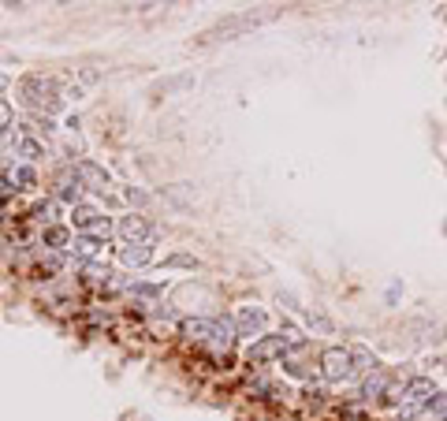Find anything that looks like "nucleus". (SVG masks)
<instances>
[{
  "label": "nucleus",
  "mask_w": 447,
  "mask_h": 421,
  "mask_svg": "<svg viewBox=\"0 0 447 421\" xmlns=\"http://www.w3.org/2000/svg\"><path fill=\"white\" fill-rule=\"evenodd\" d=\"M164 265H176V269H194V257H187V254H176V257H168Z\"/></svg>",
  "instance_id": "obj_20"
},
{
  "label": "nucleus",
  "mask_w": 447,
  "mask_h": 421,
  "mask_svg": "<svg viewBox=\"0 0 447 421\" xmlns=\"http://www.w3.org/2000/svg\"><path fill=\"white\" fill-rule=\"evenodd\" d=\"M354 373V362H350V347H328L321 354V377L328 384H339Z\"/></svg>",
  "instance_id": "obj_1"
},
{
  "label": "nucleus",
  "mask_w": 447,
  "mask_h": 421,
  "mask_svg": "<svg viewBox=\"0 0 447 421\" xmlns=\"http://www.w3.org/2000/svg\"><path fill=\"white\" fill-rule=\"evenodd\" d=\"M4 183H8V187H16V190H26V187H34V183H37V176H34L30 164H16Z\"/></svg>",
  "instance_id": "obj_12"
},
{
  "label": "nucleus",
  "mask_w": 447,
  "mask_h": 421,
  "mask_svg": "<svg viewBox=\"0 0 447 421\" xmlns=\"http://www.w3.org/2000/svg\"><path fill=\"white\" fill-rule=\"evenodd\" d=\"M399 421H406V417H399Z\"/></svg>",
  "instance_id": "obj_24"
},
{
  "label": "nucleus",
  "mask_w": 447,
  "mask_h": 421,
  "mask_svg": "<svg viewBox=\"0 0 447 421\" xmlns=\"http://www.w3.org/2000/svg\"><path fill=\"white\" fill-rule=\"evenodd\" d=\"M71 250H75V257L82 261V265H90V261L101 254V243H97V239H90V235H78V239L71 243Z\"/></svg>",
  "instance_id": "obj_11"
},
{
  "label": "nucleus",
  "mask_w": 447,
  "mask_h": 421,
  "mask_svg": "<svg viewBox=\"0 0 447 421\" xmlns=\"http://www.w3.org/2000/svg\"><path fill=\"white\" fill-rule=\"evenodd\" d=\"M120 235L127 243H149V224L142 220L138 213H130V216L120 220Z\"/></svg>",
  "instance_id": "obj_6"
},
{
  "label": "nucleus",
  "mask_w": 447,
  "mask_h": 421,
  "mask_svg": "<svg viewBox=\"0 0 447 421\" xmlns=\"http://www.w3.org/2000/svg\"><path fill=\"white\" fill-rule=\"evenodd\" d=\"M350 362H354V373H365V377L380 370L376 354H373V350H365V347H350Z\"/></svg>",
  "instance_id": "obj_9"
},
{
  "label": "nucleus",
  "mask_w": 447,
  "mask_h": 421,
  "mask_svg": "<svg viewBox=\"0 0 447 421\" xmlns=\"http://www.w3.org/2000/svg\"><path fill=\"white\" fill-rule=\"evenodd\" d=\"M120 257H123V265L142 269V265H149V261H153V246H149V243H127V246L120 250Z\"/></svg>",
  "instance_id": "obj_7"
},
{
  "label": "nucleus",
  "mask_w": 447,
  "mask_h": 421,
  "mask_svg": "<svg viewBox=\"0 0 447 421\" xmlns=\"http://www.w3.org/2000/svg\"><path fill=\"white\" fill-rule=\"evenodd\" d=\"M127 198H130V202H138V205H146V194H142V190H135V187L127 190Z\"/></svg>",
  "instance_id": "obj_21"
},
{
  "label": "nucleus",
  "mask_w": 447,
  "mask_h": 421,
  "mask_svg": "<svg viewBox=\"0 0 447 421\" xmlns=\"http://www.w3.org/2000/svg\"><path fill=\"white\" fill-rule=\"evenodd\" d=\"M86 235H90V239H97V243H104V239L112 235V220H104V216H101V220L94 224V228L86 231Z\"/></svg>",
  "instance_id": "obj_18"
},
{
  "label": "nucleus",
  "mask_w": 447,
  "mask_h": 421,
  "mask_svg": "<svg viewBox=\"0 0 447 421\" xmlns=\"http://www.w3.org/2000/svg\"><path fill=\"white\" fill-rule=\"evenodd\" d=\"M287 350V336H261L257 343H250L246 347V358L250 362H269V358H280V354Z\"/></svg>",
  "instance_id": "obj_2"
},
{
  "label": "nucleus",
  "mask_w": 447,
  "mask_h": 421,
  "mask_svg": "<svg viewBox=\"0 0 447 421\" xmlns=\"http://www.w3.org/2000/svg\"><path fill=\"white\" fill-rule=\"evenodd\" d=\"M97 220H101V213H97L94 205H75V209H71V224H75V228L82 231V235H86L90 228H94Z\"/></svg>",
  "instance_id": "obj_10"
},
{
  "label": "nucleus",
  "mask_w": 447,
  "mask_h": 421,
  "mask_svg": "<svg viewBox=\"0 0 447 421\" xmlns=\"http://www.w3.org/2000/svg\"><path fill=\"white\" fill-rule=\"evenodd\" d=\"M42 239H45V246H52V250H63V246L71 243V231H68V228H60V224H49Z\"/></svg>",
  "instance_id": "obj_14"
},
{
  "label": "nucleus",
  "mask_w": 447,
  "mask_h": 421,
  "mask_svg": "<svg viewBox=\"0 0 447 421\" xmlns=\"http://www.w3.org/2000/svg\"><path fill=\"white\" fill-rule=\"evenodd\" d=\"M4 86H8V78H4V75H0V90H4Z\"/></svg>",
  "instance_id": "obj_23"
},
{
  "label": "nucleus",
  "mask_w": 447,
  "mask_h": 421,
  "mask_svg": "<svg viewBox=\"0 0 447 421\" xmlns=\"http://www.w3.org/2000/svg\"><path fill=\"white\" fill-rule=\"evenodd\" d=\"M60 198L68 202V205H82V183H78V179H75V183L63 179V183H60Z\"/></svg>",
  "instance_id": "obj_15"
},
{
  "label": "nucleus",
  "mask_w": 447,
  "mask_h": 421,
  "mask_svg": "<svg viewBox=\"0 0 447 421\" xmlns=\"http://www.w3.org/2000/svg\"><path fill=\"white\" fill-rule=\"evenodd\" d=\"M388 388H391V384H388V373H380V370H376V373H369V377L362 380V396H365V399H373V396H388Z\"/></svg>",
  "instance_id": "obj_13"
},
{
  "label": "nucleus",
  "mask_w": 447,
  "mask_h": 421,
  "mask_svg": "<svg viewBox=\"0 0 447 421\" xmlns=\"http://www.w3.org/2000/svg\"><path fill=\"white\" fill-rule=\"evenodd\" d=\"M265 328V310H254V306H243L235 313V332L239 336H257Z\"/></svg>",
  "instance_id": "obj_5"
},
{
  "label": "nucleus",
  "mask_w": 447,
  "mask_h": 421,
  "mask_svg": "<svg viewBox=\"0 0 447 421\" xmlns=\"http://www.w3.org/2000/svg\"><path fill=\"white\" fill-rule=\"evenodd\" d=\"M432 396H436V384H432L429 377H414L410 384H406V399H414V403H422V406H425Z\"/></svg>",
  "instance_id": "obj_8"
},
{
  "label": "nucleus",
  "mask_w": 447,
  "mask_h": 421,
  "mask_svg": "<svg viewBox=\"0 0 447 421\" xmlns=\"http://www.w3.org/2000/svg\"><path fill=\"white\" fill-rule=\"evenodd\" d=\"M75 179L82 183V187H90V190H104V187L112 183L109 172H104L101 164H94V161H78V164H75Z\"/></svg>",
  "instance_id": "obj_4"
},
{
  "label": "nucleus",
  "mask_w": 447,
  "mask_h": 421,
  "mask_svg": "<svg viewBox=\"0 0 447 421\" xmlns=\"http://www.w3.org/2000/svg\"><path fill=\"white\" fill-rule=\"evenodd\" d=\"M45 265H49V269H52V272H56V269H60V265H63V261H60V257H56V254H49V257H45Z\"/></svg>",
  "instance_id": "obj_22"
},
{
  "label": "nucleus",
  "mask_w": 447,
  "mask_h": 421,
  "mask_svg": "<svg viewBox=\"0 0 447 421\" xmlns=\"http://www.w3.org/2000/svg\"><path fill=\"white\" fill-rule=\"evenodd\" d=\"M11 120H16V112H11V104L0 97V130H8L11 127Z\"/></svg>",
  "instance_id": "obj_19"
},
{
  "label": "nucleus",
  "mask_w": 447,
  "mask_h": 421,
  "mask_svg": "<svg viewBox=\"0 0 447 421\" xmlns=\"http://www.w3.org/2000/svg\"><path fill=\"white\" fill-rule=\"evenodd\" d=\"M42 153H45V146H42L37 138H23V142H19V157H23V161H37Z\"/></svg>",
  "instance_id": "obj_16"
},
{
  "label": "nucleus",
  "mask_w": 447,
  "mask_h": 421,
  "mask_svg": "<svg viewBox=\"0 0 447 421\" xmlns=\"http://www.w3.org/2000/svg\"><path fill=\"white\" fill-rule=\"evenodd\" d=\"M187 339H198V343H216V336H220V321H209V317H190V321H183L179 328Z\"/></svg>",
  "instance_id": "obj_3"
},
{
  "label": "nucleus",
  "mask_w": 447,
  "mask_h": 421,
  "mask_svg": "<svg viewBox=\"0 0 447 421\" xmlns=\"http://www.w3.org/2000/svg\"><path fill=\"white\" fill-rule=\"evenodd\" d=\"M123 287H127L130 295H142V298H157V295H161V287H157V283H138V280H127Z\"/></svg>",
  "instance_id": "obj_17"
}]
</instances>
